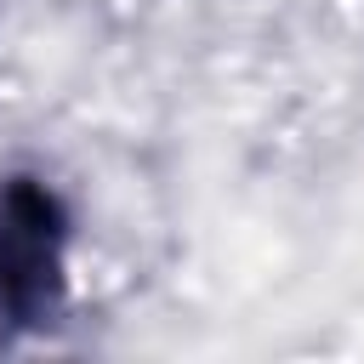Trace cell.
I'll list each match as a JSON object with an SVG mask.
<instances>
[{
  "label": "cell",
  "mask_w": 364,
  "mask_h": 364,
  "mask_svg": "<svg viewBox=\"0 0 364 364\" xmlns=\"http://www.w3.org/2000/svg\"><path fill=\"white\" fill-rule=\"evenodd\" d=\"M68 205L40 176L0 182V336L51 330L68 307Z\"/></svg>",
  "instance_id": "1"
}]
</instances>
